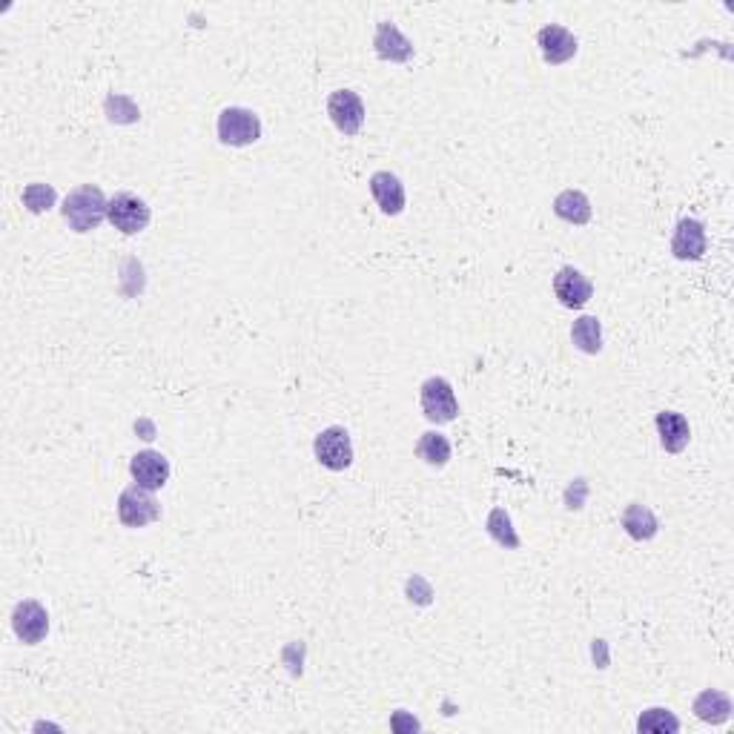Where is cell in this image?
<instances>
[{"mask_svg": "<svg viewBox=\"0 0 734 734\" xmlns=\"http://www.w3.org/2000/svg\"><path fill=\"white\" fill-rule=\"evenodd\" d=\"M107 198L101 193V187L95 184H81L64 198V221L75 230V233H92L101 227V221L107 218Z\"/></svg>", "mask_w": 734, "mask_h": 734, "instance_id": "6da1fadb", "label": "cell"}, {"mask_svg": "<svg viewBox=\"0 0 734 734\" xmlns=\"http://www.w3.org/2000/svg\"><path fill=\"white\" fill-rule=\"evenodd\" d=\"M150 218L152 213L147 201L138 198L135 193H115L109 198L107 221L115 230H121L124 236H135V233L147 230Z\"/></svg>", "mask_w": 734, "mask_h": 734, "instance_id": "7a4b0ae2", "label": "cell"}, {"mask_svg": "<svg viewBox=\"0 0 734 734\" xmlns=\"http://www.w3.org/2000/svg\"><path fill=\"white\" fill-rule=\"evenodd\" d=\"M218 138L227 147H247L261 138V121L256 112L244 107H227L218 115Z\"/></svg>", "mask_w": 734, "mask_h": 734, "instance_id": "3957f363", "label": "cell"}, {"mask_svg": "<svg viewBox=\"0 0 734 734\" xmlns=\"http://www.w3.org/2000/svg\"><path fill=\"white\" fill-rule=\"evenodd\" d=\"M419 402H422V413L436 422V425H448L459 416V402H456V393L451 388L448 379L442 376H431L425 385H422V393H419Z\"/></svg>", "mask_w": 734, "mask_h": 734, "instance_id": "277c9868", "label": "cell"}, {"mask_svg": "<svg viewBox=\"0 0 734 734\" xmlns=\"http://www.w3.org/2000/svg\"><path fill=\"white\" fill-rule=\"evenodd\" d=\"M313 454L322 462L327 471H347L353 465V442L350 433L339 425L327 428L316 436L313 442Z\"/></svg>", "mask_w": 734, "mask_h": 734, "instance_id": "5b68a950", "label": "cell"}, {"mask_svg": "<svg viewBox=\"0 0 734 734\" xmlns=\"http://www.w3.org/2000/svg\"><path fill=\"white\" fill-rule=\"evenodd\" d=\"M158 517H161V508L152 499V491L141 488V485H132L127 491H121V497H118V519L127 528H144V525H150Z\"/></svg>", "mask_w": 734, "mask_h": 734, "instance_id": "8992f818", "label": "cell"}, {"mask_svg": "<svg viewBox=\"0 0 734 734\" xmlns=\"http://www.w3.org/2000/svg\"><path fill=\"white\" fill-rule=\"evenodd\" d=\"M327 115L333 121V127L345 135H356L365 124V104L353 89H336L327 98Z\"/></svg>", "mask_w": 734, "mask_h": 734, "instance_id": "52a82bcc", "label": "cell"}, {"mask_svg": "<svg viewBox=\"0 0 734 734\" xmlns=\"http://www.w3.org/2000/svg\"><path fill=\"white\" fill-rule=\"evenodd\" d=\"M12 631L18 634V640L26 646H38L49 631V614L41 603L35 600H23L15 605L12 611Z\"/></svg>", "mask_w": 734, "mask_h": 734, "instance_id": "ba28073f", "label": "cell"}, {"mask_svg": "<svg viewBox=\"0 0 734 734\" xmlns=\"http://www.w3.org/2000/svg\"><path fill=\"white\" fill-rule=\"evenodd\" d=\"M130 474L135 485H141L147 491H161L170 479V462L158 451H141V454L132 456Z\"/></svg>", "mask_w": 734, "mask_h": 734, "instance_id": "9c48e42d", "label": "cell"}, {"mask_svg": "<svg viewBox=\"0 0 734 734\" xmlns=\"http://www.w3.org/2000/svg\"><path fill=\"white\" fill-rule=\"evenodd\" d=\"M709 247V238H706V227L697 221V218H683L674 230V238H671V253L674 259L680 261H697L703 259Z\"/></svg>", "mask_w": 734, "mask_h": 734, "instance_id": "30bf717a", "label": "cell"}, {"mask_svg": "<svg viewBox=\"0 0 734 734\" xmlns=\"http://www.w3.org/2000/svg\"><path fill=\"white\" fill-rule=\"evenodd\" d=\"M554 296L560 299L562 307L568 310H580L585 304L591 302L594 296V284L585 279L580 270L574 267H562L560 273L554 276Z\"/></svg>", "mask_w": 734, "mask_h": 734, "instance_id": "8fae6325", "label": "cell"}, {"mask_svg": "<svg viewBox=\"0 0 734 734\" xmlns=\"http://www.w3.org/2000/svg\"><path fill=\"white\" fill-rule=\"evenodd\" d=\"M537 44H540L542 61L551 66H560L565 61H571L577 55V38L565 29V26H542L540 35H537Z\"/></svg>", "mask_w": 734, "mask_h": 734, "instance_id": "7c38bea8", "label": "cell"}, {"mask_svg": "<svg viewBox=\"0 0 734 734\" xmlns=\"http://www.w3.org/2000/svg\"><path fill=\"white\" fill-rule=\"evenodd\" d=\"M370 193L385 216H399L405 210V184L393 173L382 170V173L370 175Z\"/></svg>", "mask_w": 734, "mask_h": 734, "instance_id": "4fadbf2b", "label": "cell"}, {"mask_svg": "<svg viewBox=\"0 0 734 734\" xmlns=\"http://www.w3.org/2000/svg\"><path fill=\"white\" fill-rule=\"evenodd\" d=\"M654 425H657V433H660V445H663L669 454H680V451H686V445H689V439H691V428H689V419H686L683 413H674V411L657 413Z\"/></svg>", "mask_w": 734, "mask_h": 734, "instance_id": "5bb4252c", "label": "cell"}, {"mask_svg": "<svg viewBox=\"0 0 734 734\" xmlns=\"http://www.w3.org/2000/svg\"><path fill=\"white\" fill-rule=\"evenodd\" d=\"M373 46H376V55L382 61H393V64H405L413 58V44L393 26V23H379L376 29V38H373Z\"/></svg>", "mask_w": 734, "mask_h": 734, "instance_id": "9a60e30c", "label": "cell"}, {"mask_svg": "<svg viewBox=\"0 0 734 734\" xmlns=\"http://www.w3.org/2000/svg\"><path fill=\"white\" fill-rule=\"evenodd\" d=\"M554 213L557 218L562 221H568V224H577V227H583L591 221V201H588V195L580 193V190H565L554 198Z\"/></svg>", "mask_w": 734, "mask_h": 734, "instance_id": "2e32d148", "label": "cell"}, {"mask_svg": "<svg viewBox=\"0 0 734 734\" xmlns=\"http://www.w3.org/2000/svg\"><path fill=\"white\" fill-rule=\"evenodd\" d=\"M694 714H697L703 723L720 726V723H726V720L732 717V700L717 689L703 691V694L694 700Z\"/></svg>", "mask_w": 734, "mask_h": 734, "instance_id": "e0dca14e", "label": "cell"}, {"mask_svg": "<svg viewBox=\"0 0 734 734\" xmlns=\"http://www.w3.org/2000/svg\"><path fill=\"white\" fill-rule=\"evenodd\" d=\"M623 528H626V534L631 540L637 542H646L651 540L654 534H657V528H660V522L657 517L648 511L646 505H640V502H631L626 511H623Z\"/></svg>", "mask_w": 734, "mask_h": 734, "instance_id": "ac0fdd59", "label": "cell"}, {"mask_svg": "<svg viewBox=\"0 0 734 734\" xmlns=\"http://www.w3.org/2000/svg\"><path fill=\"white\" fill-rule=\"evenodd\" d=\"M571 342L588 356H597L603 350V327L594 316H580L571 327Z\"/></svg>", "mask_w": 734, "mask_h": 734, "instance_id": "d6986e66", "label": "cell"}, {"mask_svg": "<svg viewBox=\"0 0 734 734\" xmlns=\"http://www.w3.org/2000/svg\"><path fill=\"white\" fill-rule=\"evenodd\" d=\"M416 456L425 465H431V468H445L451 462V442H448V436L433 431L422 433V439L416 445Z\"/></svg>", "mask_w": 734, "mask_h": 734, "instance_id": "ffe728a7", "label": "cell"}, {"mask_svg": "<svg viewBox=\"0 0 734 734\" xmlns=\"http://www.w3.org/2000/svg\"><path fill=\"white\" fill-rule=\"evenodd\" d=\"M637 732H680V720L669 712V709H648V712L640 714L637 720Z\"/></svg>", "mask_w": 734, "mask_h": 734, "instance_id": "44dd1931", "label": "cell"}, {"mask_svg": "<svg viewBox=\"0 0 734 734\" xmlns=\"http://www.w3.org/2000/svg\"><path fill=\"white\" fill-rule=\"evenodd\" d=\"M488 534H491L499 545L519 548V537L511 531V517H508L502 508H494V511H491V517H488Z\"/></svg>", "mask_w": 734, "mask_h": 734, "instance_id": "7402d4cb", "label": "cell"}, {"mask_svg": "<svg viewBox=\"0 0 734 734\" xmlns=\"http://www.w3.org/2000/svg\"><path fill=\"white\" fill-rule=\"evenodd\" d=\"M23 204L29 207V213H44L55 204V190L46 184H29L23 190Z\"/></svg>", "mask_w": 734, "mask_h": 734, "instance_id": "603a6c76", "label": "cell"}]
</instances>
